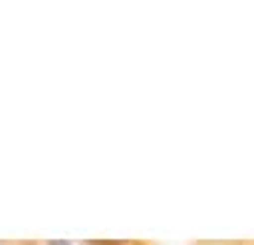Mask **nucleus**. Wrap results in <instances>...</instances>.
<instances>
[{
  "instance_id": "f03ea898",
  "label": "nucleus",
  "mask_w": 254,
  "mask_h": 245,
  "mask_svg": "<svg viewBox=\"0 0 254 245\" xmlns=\"http://www.w3.org/2000/svg\"><path fill=\"white\" fill-rule=\"evenodd\" d=\"M103 245H140V243H128V240H120V243H103Z\"/></svg>"
},
{
  "instance_id": "f257e3e1",
  "label": "nucleus",
  "mask_w": 254,
  "mask_h": 245,
  "mask_svg": "<svg viewBox=\"0 0 254 245\" xmlns=\"http://www.w3.org/2000/svg\"><path fill=\"white\" fill-rule=\"evenodd\" d=\"M46 245H74L71 240H46Z\"/></svg>"
}]
</instances>
